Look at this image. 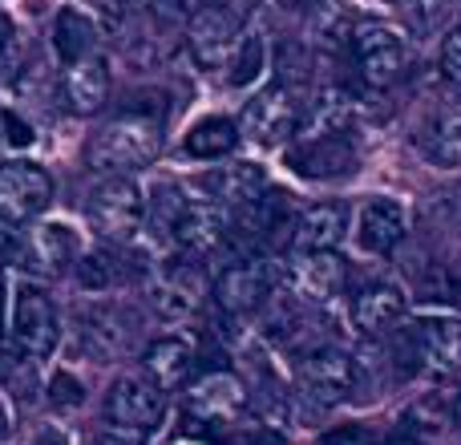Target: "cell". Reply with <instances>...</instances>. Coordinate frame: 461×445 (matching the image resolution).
<instances>
[{
  "label": "cell",
  "mask_w": 461,
  "mask_h": 445,
  "mask_svg": "<svg viewBox=\"0 0 461 445\" xmlns=\"http://www.w3.org/2000/svg\"><path fill=\"white\" fill-rule=\"evenodd\" d=\"M405 316V292L397 284H368L352 300V324L365 336H384Z\"/></svg>",
  "instance_id": "e0dca14e"
},
{
  "label": "cell",
  "mask_w": 461,
  "mask_h": 445,
  "mask_svg": "<svg viewBox=\"0 0 461 445\" xmlns=\"http://www.w3.org/2000/svg\"><path fill=\"white\" fill-rule=\"evenodd\" d=\"M243 385H239L235 373L227 368H215V373H203L199 381L186 393V409L199 422H230V417L243 409Z\"/></svg>",
  "instance_id": "9a60e30c"
},
{
  "label": "cell",
  "mask_w": 461,
  "mask_h": 445,
  "mask_svg": "<svg viewBox=\"0 0 461 445\" xmlns=\"http://www.w3.org/2000/svg\"><path fill=\"white\" fill-rule=\"evenodd\" d=\"M348 203H316L308 207L300 219H295V231H292V247L295 251H336L348 235Z\"/></svg>",
  "instance_id": "2e32d148"
},
{
  "label": "cell",
  "mask_w": 461,
  "mask_h": 445,
  "mask_svg": "<svg viewBox=\"0 0 461 445\" xmlns=\"http://www.w3.org/2000/svg\"><path fill=\"white\" fill-rule=\"evenodd\" d=\"M263 69V41L259 37H243L230 57V86H251Z\"/></svg>",
  "instance_id": "f1b7e54d"
},
{
  "label": "cell",
  "mask_w": 461,
  "mask_h": 445,
  "mask_svg": "<svg viewBox=\"0 0 461 445\" xmlns=\"http://www.w3.org/2000/svg\"><path fill=\"white\" fill-rule=\"evenodd\" d=\"M81 401H86V389H81V381L73 373H57L53 381H49V405L53 409H77Z\"/></svg>",
  "instance_id": "4dcf8cb0"
},
{
  "label": "cell",
  "mask_w": 461,
  "mask_h": 445,
  "mask_svg": "<svg viewBox=\"0 0 461 445\" xmlns=\"http://www.w3.org/2000/svg\"><path fill=\"white\" fill-rule=\"evenodd\" d=\"M183 207H186V195L178 191L175 183H162V186H154L150 215H154V227H158V231H167V235H170V227H175V219L183 215Z\"/></svg>",
  "instance_id": "f546056e"
},
{
  "label": "cell",
  "mask_w": 461,
  "mask_h": 445,
  "mask_svg": "<svg viewBox=\"0 0 461 445\" xmlns=\"http://www.w3.org/2000/svg\"><path fill=\"white\" fill-rule=\"evenodd\" d=\"M239 41V16L230 8H219V5H207L191 16V29H186V45H191V57L203 65V69H223L235 57Z\"/></svg>",
  "instance_id": "8fae6325"
},
{
  "label": "cell",
  "mask_w": 461,
  "mask_h": 445,
  "mask_svg": "<svg viewBox=\"0 0 461 445\" xmlns=\"http://www.w3.org/2000/svg\"><path fill=\"white\" fill-rule=\"evenodd\" d=\"M417 360H421L429 373H461V320L457 316H433L425 324L413 328L409 336Z\"/></svg>",
  "instance_id": "5bb4252c"
},
{
  "label": "cell",
  "mask_w": 461,
  "mask_h": 445,
  "mask_svg": "<svg viewBox=\"0 0 461 445\" xmlns=\"http://www.w3.org/2000/svg\"><path fill=\"white\" fill-rule=\"evenodd\" d=\"M32 255L45 263V271H69L81 259V235L69 222H41L32 231Z\"/></svg>",
  "instance_id": "603a6c76"
},
{
  "label": "cell",
  "mask_w": 461,
  "mask_h": 445,
  "mask_svg": "<svg viewBox=\"0 0 461 445\" xmlns=\"http://www.w3.org/2000/svg\"><path fill=\"white\" fill-rule=\"evenodd\" d=\"M360 162L348 130H320V134H300V142L287 150V167L300 178H340L352 175Z\"/></svg>",
  "instance_id": "52a82bcc"
},
{
  "label": "cell",
  "mask_w": 461,
  "mask_h": 445,
  "mask_svg": "<svg viewBox=\"0 0 461 445\" xmlns=\"http://www.w3.org/2000/svg\"><path fill=\"white\" fill-rule=\"evenodd\" d=\"M352 49V61H357V73L365 86L373 89H389L397 86L401 77H405V45H401V37L389 29V24L381 21H360L357 32H352L348 41Z\"/></svg>",
  "instance_id": "3957f363"
},
{
  "label": "cell",
  "mask_w": 461,
  "mask_h": 445,
  "mask_svg": "<svg viewBox=\"0 0 461 445\" xmlns=\"http://www.w3.org/2000/svg\"><path fill=\"white\" fill-rule=\"evenodd\" d=\"M344 259L336 251H295V259L287 263V284L295 287L300 300L328 304L332 295L344 292Z\"/></svg>",
  "instance_id": "7c38bea8"
},
{
  "label": "cell",
  "mask_w": 461,
  "mask_h": 445,
  "mask_svg": "<svg viewBox=\"0 0 461 445\" xmlns=\"http://www.w3.org/2000/svg\"><path fill=\"white\" fill-rule=\"evenodd\" d=\"M295 377H300L303 397L320 401V405H336L357 389V360L344 349L328 344V349H312L308 357H300Z\"/></svg>",
  "instance_id": "30bf717a"
},
{
  "label": "cell",
  "mask_w": 461,
  "mask_h": 445,
  "mask_svg": "<svg viewBox=\"0 0 461 445\" xmlns=\"http://www.w3.org/2000/svg\"><path fill=\"white\" fill-rule=\"evenodd\" d=\"M16 57V24L8 13H0V65H8Z\"/></svg>",
  "instance_id": "836d02e7"
},
{
  "label": "cell",
  "mask_w": 461,
  "mask_h": 445,
  "mask_svg": "<svg viewBox=\"0 0 461 445\" xmlns=\"http://www.w3.org/2000/svg\"><path fill=\"white\" fill-rule=\"evenodd\" d=\"M203 186H207L211 203H219V207H243V203L259 199V195L267 191V175H263V167H255V162H235V167L211 170V175L203 178Z\"/></svg>",
  "instance_id": "ffe728a7"
},
{
  "label": "cell",
  "mask_w": 461,
  "mask_h": 445,
  "mask_svg": "<svg viewBox=\"0 0 461 445\" xmlns=\"http://www.w3.org/2000/svg\"><path fill=\"white\" fill-rule=\"evenodd\" d=\"M57 332H61V324H57L53 300L32 284L16 287V295H13V349L24 352V357H32V360H45L49 352L57 349Z\"/></svg>",
  "instance_id": "8992f818"
},
{
  "label": "cell",
  "mask_w": 461,
  "mask_h": 445,
  "mask_svg": "<svg viewBox=\"0 0 461 445\" xmlns=\"http://www.w3.org/2000/svg\"><path fill=\"white\" fill-rule=\"evenodd\" d=\"M170 239H175L178 247H186V251H211V247H219L227 239L223 207L211 203V199H203V203L186 199L183 215H178L175 227H170Z\"/></svg>",
  "instance_id": "ac0fdd59"
},
{
  "label": "cell",
  "mask_w": 461,
  "mask_h": 445,
  "mask_svg": "<svg viewBox=\"0 0 461 445\" xmlns=\"http://www.w3.org/2000/svg\"><path fill=\"white\" fill-rule=\"evenodd\" d=\"M5 134H8V142L13 146H29L32 142V126H24L16 114H5Z\"/></svg>",
  "instance_id": "e575fe53"
},
{
  "label": "cell",
  "mask_w": 461,
  "mask_h": 445,
  "mask_svg": "<svg viewBox=\"0 0 461 445\" xmlns=\"http://www.w3.org/2000/svg\"><path fill=\"white\" fill-rule=\"evenodd\" d=\"M86 211H89V222H94L97 235L113 239V243H126V239H134V231L142 227L146 199H142V191H138L134 178L113 175V178H105V183H97L94 191H89Z\"/></svg>",
  "instance_id": "7a4b0ae2"
},
{
  "label": "cell",
  "mask_w": 461,
  "mask_h": 445,
  "mask_svg": "<svg viewBox=\"0 0 461 445\" xmlns=\"http://www.w3.org/2000/svg\"><path fill=\"white\" fill-rule=\"evenodd\" d=\"M94 445H138L134 438H118V433H110V438H97Z\"/></svg>",
  "instance_id": "8d00e7d4"
},
{
  "label": "cell",
  "mask_w": 461,
  "mask_h": 445,
  "mask_svg": "<svg viewBox=\"0 0 461 445\" xmlns=\"http://www.w3.org/2000/svg\"><path fill=\"white\" fill-rule=\"evenodd\" d=\"M65 97H69V105L77 114L102 110L105 97H110V65H105L97 53L73 61L69 73H65Z\"/></svg>",
  "instance_id": "44dd1931"
},
{
  "label": "cell",
  "mask_w": 461,
  "mask_h": 445,
  "mask_svg": "<svg viewBox=\"0 0 461 445\" xmlns=\"http://www.w3.org/2000/svg\"><path fill=\"white\" fill-rule=\"evenodd\" d=\"M53 45L65 65L81 61V57H89L97 49V24L81 8H61L53 21Z\"/></svg>",
  "instance_id": "cb8c5ba5"
},
{
  "label": "cell",
  "mask_w": 461,
  "mask_h": 445,
  "mask_svg": "<svg viewBox=\"0 0 461 445\" xmlns=\"http://www.w3.org/2000/svg\"><path fill=\"white\" fill-rule=\"evenodd\" d=\"M138 316L122 304H97V308L81 312V344L94 357H122L134 341Z\"/></svg>",
  "instance_id": "4fadbf2b"
},
{
  "label": "cell",
  "mask_w": 461,
  "mask_h": 445,
  "mask_svg": "<svg viewBox=\"0 0 461 445\" xmlns=\"http://www.w3.org/2000/svg\"><path fill=\"white\" fill-rule=\"evenodd\" d=\"M5 433H8V409H5V401H0V441H5Z\"/></svg>",
  "instance_id": "74e56055"
},
{
  "label": "cell",
  "mask_w": 461,
  "mask_h": 445,
  "mask_svg": "<svg viewBox=\"0 0 461 445\" xmlns=\"http://www.w3.org/2000/svg\"><path fill=\"white\" fill-rule=\"evenodd\" d=\"M389 445H425L421 438H397V441H389Z\"/></svg>",
  "instance_id": "f35d334b"
},
{
  "label": "cell",
  "mask_w": 461,
  "mask_h": 445,
  "mask_svg": "<svg viewBox=\"0 0 461 445\" xmlns=\"http://www.w3.org/2000/svg\"><path fill=\"white\" fill-rule=\"evenodd\" d=\"M295 126H300V105L292 102L284 81H276V86L259 89V94L247 102L243 122H239V138L271 150V146H284L287 138L295 134Z\"/></svg>",
  "instance_id": "5b68a950"
},
{
  "label": "cell",
  "mask_w": 461,
  "mask_h": 445,
  "mask_svg": "<svg viewBox=\"0 0 461 445\" xmlns=\"http://www.w3.org/2000/svg\"><path fill=\"white\" fill-rule=\"evenodd\" d=\"M162 150V122L154 114H122L105 122L86 146V162L105 175H130L158 159Z\"/></svg>",
  "instance_id": "6da1fadb"
},
{
  "label": "cell",
  "mask_w": 461,
  "mask_h": 445,
  "mask_svg": "<svg viewBox=\"0 0 461 445\" xmlns=\"http://www.w3.org/2000/svg\"><path fill=\"white\" fill-rule=\"evenodd\" d=\"M32 445H69V438H65V433H57V430H45Z\"/></svg>",
  "instance_id": "d590c367"
},
{
  "label": "cell",
  "mask_w": 461,
  "mask_h": 445,
  "mask_svg": "<svg viewBox=\"0 0 461 445\" xmlns=\"http://www.w3.org/2000/svg\"><path fill=\"white\" fill-rule=\"evenodd\" d=\"M142 365H146V377H150L154 385L178 389L194 368V344L186 341V336H162V341H154L150 349H146Z\"/></svg>",
  "instance_id": "7402d4cb"
},
{
  "label": "cell",
  "mask_w": 461,
  "mask_h": 445,
  "mask_svg": "<svg viewBox=\"0 0 461 445\" xmlns=\"http://www.w3.org/2000/svg\"><path fill=\"white\" fill-rule=\"evenodd\" d=\"M271 292H276V259H263V255H243L215 279V304L230 316L259 312Z\"/></svg>",
  "instance_id": "277c9868"
},
{
  "label": "cell",
  "mask_w": 461,
  "mask_h": 445,
  "mask_svg": "<svg viewBox=\"0 0 461 445\" xmlns=\"http://www.w3.org/2000/svg\"><path fill=\"white\" fill-rule=\"evenodd\" d=\"M53 203V178L37 162H5L0 167V219L8 227L37 219Z\"/></svg>",
  "instance_id": "9c48e42d"
},
{
  "label": "cell",
  "mask_w": 461,
  "mask_h": 445,
  "mask_svg": "<svg viewBox=\"0 0 461 445\" xmlns=\"http://www.w3.org/2000/svg\"><path fill=\"white\" fill-rule=\"evenodd\" d=\"M199 292H203L199 271L170 263V268L162 271V284H158V295H154V304H158L162 316H191L194 304H199Z\"/></svg>",
  "instance_id": "484cf974"
},
{
  "label": "cell",
  "mask_w": 461,
  "mask_h": 445,
  "mask_svg": "<svg viewBox=\"0 0 461 445\" xmlns=\"http://www.w3.org/2000/svg\"><path fill=\"white\" fill-rule=\"evenodd\" d=\"M77 279H81V287L86 292H105V287H113V284H122L126 279V263H122V255L118 251H89V255H81L77 263Z\"/></svg>",
  "instance_id": "83f0119b"
},
{
  "label": "cell",
  "mask_w": 461,
  "mask_h": 445,
  "mask_svg": "<svg viewBox=\"0 0 461 445\" xmlns=\"http://www.w3.org/2000/svg\"><path fill=\"white\" fill-rule=\"evenodd\" d=\"M405 13L417 29H433L449 13V0H405Z\"/></svg>",
  "instance_id": "1f68e13d"
},
{
  "label": "cell",
  "mask_w": 461,
  "mask_h": 445,
  "mask_svg": "<svg viewBox=\"0 0 461 445\" xmlns=\"http://www.w3.org/2000/svg\"><path fill=\"white\" fill-rule=\"evenodd\" d=\"M235 146H239V122L223 118V114H211V118L194 122L191 134H186V154H191V159H203V162L227 159Z\"/></svg>",
  "instance_id": "d4e9b609"
},
{
  "label": "cell",
  "mask_w": 461,
  "mask_h": 445,
  "mask_svg": "<svg viewBox=\"0 0 461 445\" xmlns=\"http://www.w3.org/2000/svg\"><path fill=\"white\" fill-rule=\"evenodd\" d=\"M357 239L365 251L389 255L405 239V207L397 199H368L357 222Z\"/></svg>",
  "instance_id": "d6986e66"
},
{
  "label": "cell",
  "mask_w": 461,
  "mask_h": 445,
  "mask_svg": "<svg viewBox=\"0 0 461 445\" xmlns=\"http://www.w3.org/2000/svg\"><path fill=\"white\" fill-rule=\"evenodd\" d=\"M167 413V389L154 385L146 373L118 377L105 393V417L122 430H154Z\"/></svg>",
  "instance_id": "ba28073f"
},
{
  "label": "cell",
  "mask_w": 461,
  "mask_h": 445,
  "mask_svg": "<svg viewBox=\"0 0 461 445\" xmlns=\"http://www.w3.org/2000/svg\"><path fill=\"white\" fill-rule=\"evenodd\" d=\"M421 154L438 167H461V105L446 110L421 138Z\"/></svg>",
  "instance_id": "4316f807"
},
{
  "label": "cell",
  "mask_w": 461,
  "mask_h": 445,
  "mask_svg": "<svg viewBox=\"0 0 461 445\" xmlns=\"http://www.w3.org/2000/svg\"><path fill=\"white\" fill-rule=\"evenodd\" d=\"M441 77L454 89H461V29H454L441 41Z\"/></svg>",
  "instance_id": "d6a6232c"
},
{
  "label": "cell",
  "mask_w": 461,
  "mask_h": 445,
  "mask_svg": "<svg viewBox=\"0 0 461 445\" xmlns=\"http://www.w3.org/2000/svg\"><path fill=\"white\" fill-rule=\"evenodd\" d=\"M0 134H5V110H0Z\"/></svg>",
  "instance_id": "ab89813d"
}]
</instances>
